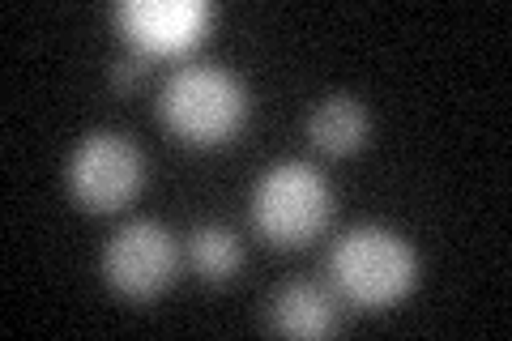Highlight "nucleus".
Here are the masks:
<instances>
[{"mask_svg": "<svg viewBox=\"0 0 512 341\" xmlns=\"http://www.w3.org/2000/svg\"><path fill=\"white\" fill-rule=\"evenodd\" d=\"M163 120L188 145H222L248 120V94L218 64H188L167 77Z\"/></svg>", "mask_w": 512, "mask_h": 341, "instance_id": "obj_1", "label": "nucleus"}, {"mask_svg": "<svg viewBox=\"0 0 512 341\" xmlns=\"http://www.w3.org/2000/svg\"><path fill=\"white\" fill-rule=\"evenodd\" d=\"M414 252L402 235L384 226H355L338 239L329 256L333 286L359 307H389L414 286Z\"/></svg>", "mask_w": 512, "mask_h": 341, "instance_id": "obj_2", "label": "nucleus"}, {"mask_svg": "<svg viewBox=\"0 0 512 341\" xmlns=\"http://www.w3.org/2000/svg\"><path fill=\"white\" fill-rule=\"evenodd\" d=\"M252 222L274 248H303L329 222V184L308 162H278L252 192Z\"/></svg>", "mask_w": 512, "mask_h": 341, "instance_id": "obj_3", "label": "nucleus"}, {"mask_svg": "<svg viewBox=\"0 0 512 341\" xmlns=\"http://www.w3.org/2000/svg\"><path fill=\"white\" fill-rule=\"evenodd\" d=\"M141 171H146L141 150L124 133H94L77 145L69 162V188L86 209L107 214L141 188Z\"/></svg>", "mask_w": 512, "mask_h": 341, "instance_id": "obj_4", "label": "nucleus"}, {"mask_svg": "<svg viewBox=\"0 0 512 341\" xmlns=\"http://www.w3.org/2000/svg\"><path fill=\"white\" fill-rule=\"evenodd\" d=\"M107 282L128 299H150L175 278V239L167 235L163 222L133 218L111 235L103 252Z\"/></svg>", "mask_w": 512, "mask_h": 341, "instance_id": "obj_5", "label": "nucleus"}, {"mask_svg": "<svg viewBox=\"0 0 512 341\" xmlns=\"http://www.w3.org/2000/svg\"><path fill=\"white\" fill-rule=\"evenodd\" d=\"M116 22L141 52H180L210 22V5L201 0H128L116 9Z\"/></svg>", "mask_w": 512, "mask_h": 341, "instance_id": "obj_6", "label": "nucleus"}, {"mask_svg": "<svg viewBox=\"0 0 512 341\" xmlns=\"http://www.w3.org/2000/svg\"><path fill=\"white\" fill-rule=\"evenodd\" d=\"M338 324L333 299L312 282H291L278 290L274 299V329L295 333V337H325Z\"/></svg>", "mask_w": 512, "mask_h": 341, "instance_id": "obj_7", "label": "nucleus"}, {"mask_svg": "<svg viewBox=\"0 0 512 341\" xmlns=\"http://www.w3.org/2000/svg\"><path fill=\"white\" fill-rule=\"evenodd\" d=\"M308 137L320 145L325 154H350L367 141V111L359 99L350 94H333V99L316 103L312 120H308Z\"/></svg>", "mask_w": 512, "mask_h": 341, "instance_id": "obj_8", "label": "nucleus"}, {"mask_svg": "<svg viewBox=\"0 0 512 341\" xmlns=\"http://www.w3.org/2000/svg\"><path fill=\"white\" fill-rule=\"evenodd\" d=\"M192 265H197V273L205 282H231L235 278V269H239V239L227 231V226H214V222H205L192 231Z\"/></svg>", "mask_w": 512, "mask_h": 341, "instance_id": "obj_9", "label": "nucleus"}, {"mask_svg": "<svg viewBox=\"0 0 512 341\" xmlns=\"http://www.w3.org/2000/svg\"><path fill=\"white\" fill-rule=\"evenodd\" d=\"M146 64H150V56H146V52H137V56L120 60V64H116V73H111V77H116V86H120V90H137L141 81H146V73H150Z\"/></svg>", "mask_w": 512, "mask_h": 341, "instance_id": "obj_10", "label": "nucleus"}]
</instances>
